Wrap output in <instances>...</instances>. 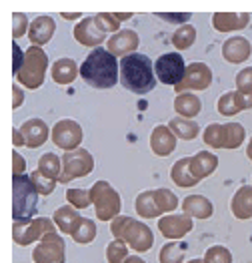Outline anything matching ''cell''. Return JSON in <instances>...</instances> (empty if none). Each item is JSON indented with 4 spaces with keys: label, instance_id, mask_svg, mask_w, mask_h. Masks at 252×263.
I'll return each mask as SVG.
<instances>
[{
    "label": "cell",
    "instance_id": "13",
    "mask_svg": "<svg viewBox=\"0 0 252 263\" xmlns=\"http://www.w3.org/2000/svg\"><path fill=\"white\" fill-rule=\"evenodd\" d=\"M32 261L34 263H64L66 261V245L60 235L48 233L42 239L34 251H32Z\"/></svg>",
    "mask_w": 252,
    "mask_h": 263
},
{
    "label": "cell",
    "instance_id": "47",
    "mask_svg": "<svg viewBox=\"0 0 252 263\" xmlns=\"http://www.w3.org/2000/svg\"><path fill=\"white\" fill-rule=\"evenodd\" d=\"M14 145H16V147L24 145V143H22V137H20V131H18V129H14Z\"/></svg>",
    "mask_w": 252,
    "mask_h": 263
},
{
    "label": "cell",
    "instance_id": "6",
    "mask_svg": "<svg viewBox=\"0 0 252 263\" xmlns=\"http://www.w3.org/2000/svg\"><path fill=\"white\" fill-rule=\"evenodd\" d=\"M48 68V57L42 50L40 46H28L24 52V65H22L20 72L16 74V81L22 87L30 88H40L44 83V74Z\"/></svg>",
    "mask_w": 252,
    "mask_h": 263
},
{
    "label": "cell",
    "instance_id": "5",
    "mask_svg": "<svg viewBox=\"0 0 252 263\" xmlns=\"http://www.w3.org/2000/svg\"><path fill=\"white\" fill-rule=\"evenodd\" d=\"M180 205L178 197L170 191V189H154V191H142L136 201H134V209L142 219H152V217H160L164 213L174 211Z\"/></svg>",
    "mask_w": 252,
    "mask_h": 263
},
{
    "label": "cell",
    "instance_id": "38",
    "mask_svg": "<svg viewBox=\"0 0 252 263\" xmlns=\"http://www.w3.org/2000/svg\"><path fill=\"white\" fill-rule=\"evenodd\" d=\"M66 201H68L74 209H86L88 205H92L90 189H68V191H66Z\"/></svg>",
    "mask_w": 252,
    "mask_h": 263
},
{
    "label": "cell",
    "instance_id": "41",
    "mask_svg": "<svg viewBox=\"0 0 252 263\" xmlns=\"http://www.w3.org/2000/svg\"><path fill=\"white\" fill-rule=\"evenodd\" d=\"M28 30H30V24H28L26 14L14 12V14H12V36H14V39H20L24 34H28Z\"/></svg>",
    "mask_w": 252,
    "mask_h": 263
},
{
    "label": "cell",
    "instance_id": "29",
    "mask_svg": "<svg viewBox=\"0 0 252 263\" xmlns=\"http://www.w3.org/2000/svg\"><path fill=\"white\" fill-rule=\"evenodd\" d=\"M170 177H172V181H174L178 187H182V189L194 187V185L198 183V179L192 175V171H190V157L178 159V161L172 165Z\"/></svg>",
    "mask_w": 252,
    "mask_h": 263
},
{
    "label": "cell",
    "instance_id": "39",
    "mask_svg": "<svg viewBox=\"0 0 252 263\" xmlns=\"http://www.w3.org/2000/svg\"><path fill=\"white\" fill-rule=\"evenodd\" d=\"M204 263H232V253L224 245H212L204 253Z\"/></svg>",
    "mask_w": 252,
    "mask_h": 263
},
{
    "label": "cell",
    "instance_id": "32",
    "mask_svg": "<svg viewBox=\"0 0 252 263\" xmlns=\"http://www.w3.org/2000/svg\"><path fill=\"white\" fill-rule=\"evenodd\" d=\"M38 171L50 181H58L62 175V161L54 153H44L38 161Z\"/></svg>",
    "mask_w": 252,
    "mask_h": 263
},
{
    "label": "cell",
    "instance_id": "49",
    "mask_svg": "<svg viewBox=\"0 0 252 263\" xmlns=\"http://www.w3.org/2000/svg\"><path fill=\"white\" fill-rule=\"evenodd\" d=\"M62 18H66V21H76V18H80V14H78V12H72V14H62Z\"/></svg>",
    "mask_w": 252,
    "mask_h": 263
},
{
    "label": "cell",
    "instance_id": "30",
    "mask_svg": "<svg viewBox=\"0 0 252 263\" xmlns=\"http://www.w3.org/2000/svg\"><path fill=\"white\" fill-rule=\"evenodd\" d=\"M52 221H54V225H56L62 233L72 235V231H74L76 223L80 221V215L76 213V209H74L72 205H64V207H58V209L54 211Z\"/></svg>",
    "mask_w": 252,
    "mask_h": 263
},
{
    "label": "cell",
    "instance_id": "26",
    "mask_svg": "<svg viewBox=\"0 0 252 263\" xmlns=\"http://www.w3.org/2000/svg\"><path fill=\"white\" fill-rule=\"evenodd\" d=\"M80 74V66L74 63V59H58L54 65H52V81L56 85H70L76 77Z\"/></svg>",
    "mask_w": 252,
    "mask_h": 263
},
{
    "label": "cell",
    "instance_id": "7",
    "mask_svg": "<svg viewBox=\"0 0 252 263\" xmlns=\"http://www.w3.org/2000/svg\"><path fill=\"white\" fill-rule=\"evenodd\" d=\"M90 197H92V205L96 211V219L112 221L120 215L122 199L108 181H96L90 187Z\"/></svg>",
    "mask_w": 252,
    "mask_h": 263
},
{
    "label": "cell",
    "instance_id": "15",
    "mask_svg": "<svg viewBox=\"0 0 252 263\" xmlns=\"http://www.w3.org/2000/svg\"><path fill=\"white\" fill-rule=\"evenodd\" d=\"M194 223H192V217L186 215V213H180V215H164L158 219V229L160 233L170 239V241H178L182 239L186 233L192 231Z\"/></svg>",
    "mask_w": 252,
    "mask_h": 263
},
{
    "label": "cell",
    "instance_id": "18",
    "mask_svg": "<svg viewBox=\"0 0 252 263\" xmlns=\"http://www.w3.org/2000/svg\"><path fill=\"white\" fill-rule=\"evenodd\" d=\"M72 34H74V39L82 44V46H98L100 43H104V36H106V32H102L98 28L94 16L82 18V21L74 26Z\"/></svg>",
    "mask_w": 252,
    "mask_h": 263
},
{
    "label": "cell",
    "instance_id": "34",
    "mask_svg": "<svg viewBox=\"0 0 252 263\" xmlns=\"http://www.w3.org/2000/svg\"><path fill=\"white\" fill-rule=\"evenodd\" d=\"M186 249H188L186 243L170 241L160 249L158 259H160V263H182L184 261V255H186Z\"/></svg>",
    "mask_w": 252,
    "mask_h": 263
},
{
    "label": "cell",
    "instance_id": "40",
    "mask_svg": "<svg viewBox=\"0 0 252 263\" xmlns=\"http://www.w3.org/2000/svg\"><path fill=\"white\" fill-rule=\"evenodd\" d=\"M30 179H32V183H34V187L38 189V193H40V195H50V193L54 191V185H56V181H50L48 177L42 175L38 169H36V171L30 175Z\"/></svg>",
    "mask_w": 252,
    "mask_h": 263
},
{
    "label": "cell",
    "instance_id": "8",
    "mask_svg": "<svg viewBox=\"0 0 252 263\" xmlns=\"http://www.w3.org/2000/svg\"><path fill=\"white\" fill-rule=\"evenodd\" d=\"M244 127L240 123H212L202 133V141L212 149H238L244 143Z\"/></svg>",
    "mask_w": 252,
    "mask_h": 263
},
{
    "label": "cell",
    "instance_id": "45",
    "mask_svg": "<svg viewBox=\"0 0 252 263\" xmlns=\"http://www.w3.org/2000/svg\"><path fill=\"white\" fill-rule=\"evenodd\" d=\"M12 50H14V65H12V72H14V77L20 72L22 65H24V52L20 50V46L14 43L12 44Z\"/></svg>",
    "mask_w": 252,
    "mask_h": 263
},
{
    "label": "cell",
    "instance_id": "25",
    "mask_svg": "<svg viewBox=\"0 0 252 263\" xmlns=\"http://www.w3.org/2000/svg\"><path fill=\"white\" fill-rule=\"evenodd\" d=\"M232 215L236 219H252V187L244 185L240 187L230 201Z\"/></svg>",
    "mask_w": 252,
    "mask_h": 263
},
{
    "label": "cell",
    "instance_id": "43",
    "mask_svg": "<svg viewBox=\"0 0 252 263\" xmlns=\"http://www.w3.org/2000/svg\"><path fill=\"white\" fill-rule=\"evenodd\" d=\"M158 18H162V21H166V22H172V24H178V26H184V22H188L190 21V12H180V14H162V12H158L156 14Z\"/></svg>",
    "mask_w": 252,
    "mask_h": 263
},
{
    "label": "cell",
    "instance_id": "31",
    "mask_svg": "<svg viewBox=\"0 0 252 263\" xmlns=\"http://www.w3.org/2000/svg\"><path fill=\"white\" fill-rule=\"evenodd\" d=\"M168 127L172 129V133L178 137V139H184V141H192V139H196L198 137V125L192 121V119H182V117H174L170 123H168Z\"/></svg>",
    "mask_w": 252,
    "mask_h": 263
},
{
    "label": "cell",
    "instance_id": "37",
    "mask_svg": "<svg viewBox=\"0 0 252 263\" xmlns=\"http://www.w3.org/2000/svg\"><path fill=\"white\" fill-rule=\"evenodd\" d=\"M130 255H128V245L120 239H114V241L108 243L106 247V259L108 263H124Z\"/></svg>",
    "mask_w": 252,
    "mask_h": 263
},
{
    "label": "cell",
    "instance_id": "24",
    "mask_svg": "<svg viewBox=\"0 0 252 263\" xmlns=\"http://www.w3.org/2000/svg\"><path fill=\"white\" fill-rule=\"evenodd\" d=\"M218 167V157L212 155L210 151H198L196 155L190 157V171L198 181L210 177Z\"/></svg>",
    "mask_w": 252,
    "mask_h": 263
},
{
    "label": "cell",
    "instance_id": "10",
    "mask_svg": "<svg viewBox=\"0 0 252 263\" xmlns=\"http://www.w3.org/2000/svg\"><path fill=\"white\" fill-rule=\"evenodd\" d=\"M92 169H94V157L86 149L70 151V153L62 155V175L58 181L60 183H70L74 179L90 175Z\"/></svg>",
    "mask_w": 252,
    "mask_h": 263
},
{
    "label": "cell",
    "instance_id": "46",
    "mask_svg": "<svg viewBox=\"0 0 252 263\" xmlns=\"http://www.w3.org/2000/svg\"><path fill=\"white\" fill-rule=\"evenodd\" d=\"M12 92H14V101H12V109H18L22 105V101H24V95H22V90L18 85H14L12 87Z\"/></svg>",
    "mask_w": 252,
    "mask_h": 263
},
{
    "label": "cell",
    "instance_id": "21",
    "mask_svg": "<svg viewBox=\"0 0 252 263\" xmlns=\"http://www.w3.org/2000/svg\"><path fill=\"white\" fill-rule=\"evenodd\" d=\"M176 139L178 137L172 133L170 127L158 125V127H154V131L150 135V149L158 157H166L176 149Z\"/></svg>",
    "mask_w": 252,
    "mask_h": 263
},
{
    "label": "cell",
    "instance_id": "12",
    "mask_svg": "<svg viewBox=\"0 0 252 263\" xmlns=\"http://www.w3.org/2000/svg\"><path fill=\"white\" fill-rule=\"evenodd\" d=\"M82 137V127L74 119H62L52 127V143L66 153L80 149Z\"/></svg>",
    "mask_w": 252,
    "mask_h": 263
},
{
    "label": "cell",
    "instance_id": "17",
    "mask_svg": "<svg viewBox=\"0 0 252 263\" xmlns=\"http://www.w3.org/2000/svg\"><path fill=\"white\" fill-rule=\"evenodd\" d=\"M138 44H140L138 34H136L134 30H130V28H124V30L112 34V36L108 39L106 46H108V52H112L114 57L124 59L128 54H134V50L138 48Z\"/></svg>",
    "mask_w": 252,
    "mask_h": 263
},
{
    "label": "cell",
    "instance_id": "16",
    "mask_svg": "<svg viewBox=\"0 0 252 263\" xmlns=\"http://www.w3.org/2000/svg\"><path fill=\"white\" fill-rule=\"evenodd\" d=\"M216 109L222 117H234L242 110L252 109V92L250 95H244L240 90H230L226 95H222L216 103Z\"/></svg>",
    "mask_w": 252,
    "mask_h": 263
},
{
    "label": "cell",
    "instance_id": "9",
    "mask_svg": "<svg viewBox=\"0 0 252 263\" xmlns=\"http://www.w3.org/2000/svg\"><path fill=\"white\" fill-rule=\"evenodd\" d=\"M54 221L40 217V219H30L24 223H16L12 225V239L16 245H30V243L38 241L40 243L48 233H54Z\"/></svg>",
    "mask_w": 252,
    "mask_h": 263
},
{
    "label": "cell",
    "instance_id": "2",
    "mask_svg": "<svg viewBox=\"0 0 252 263\" xmlns=\"http://www.w3.org/2000/svg\"><path fill=\"white\" fill-rule=\"evenodd\" d=\"M120 85L134 95H146L154 90L156 72L146 54L134 52L120 59Z\"/></svg>",
    "mask_w": 252,
    "mask_h": 263
},
{
    "label": "cell",
    "instance_id": "33",
    "mask_svg": "<svg viewBox=\"0 0 252 263\" xmlns=\"http://www.w3.org/2000/svg\"><path fill=\"white\" fill-rule=\"evenodd\" d=\"M128 18H132V14H118V12H100V14H96L94 16V21L98 24V28L102 30V32H120L118 28H120V22L122 21H128Z\"/></svg>",
    "mask_w": 252,
    "mask_h": 263
},
{
    "label": "cell",
    "instance_id": "50",
    "mask_svg": "<svg viewBox=\"0 0 252 263\" xmlns=\"http://www.w3.org/2000/svg\"><path fill=\"white\" fill-rule=\"evenodd\" d=\"M246 157L252 161V137H250V141H248V147H246Z\"/></svg>",
    "mask_w": 252,
    "mask_h": 263
},
{
    "label": "cell",
    "instance_id": "44",
    "mask_svg": "<svg viewBox=\"0 0 252 263\" xmlns=\"http://www.w3.org/2000/svg\"><path fill=\"white\" fill-rule=\"evenodd\" d=\"M24 171H26V161L22 159V155L18 151H14L12 153V173L14 175H26Z\"/></svg>",
    "mask_w": 252,
    "mask_h": 263
},
{
    "label": "cell",
    "instance_id": "42",
    "mask_svg": "<svg viewBox=\"0 0 252 263\" xmlns=\"http://www.w3.org/2000/svg\"><path fill=\"white\" fill-rule=\"evenodd\" d=\"M236 88L244 95H250L252 92V66L242 68L238 74H236Z\"/></svg>",
    "mask_w": 252,
    "mask_h": 263
},
{
    "label": "cell",
    "instance_id": "20",
    "mask_svg": "<svg viewBox=\"0 0 252 263\" xmlns=\"http://www.w3.org/2000/svg\"><path fill=\"white\" fill-rule=\"evenodd\" d=\"M250 54H252V44L244 36H232V39L224 41V44H222V57L230 65L244 63L246 59H250Z\"/></svg>",
    "mask_w": 252,
    "mask_h": 263
},
{
    "label": "cell",
    "instance_id": "3",
    "mask_svg": "<svg viewBox=\"0 0 252 263\" xmlns=\"http://www.w3.org/2000/svg\"><path fill=\"white\" fill-rule=\"evenodd\" d=\"M110 231L114 235V239H120L126 245H130L134 251L142 253L148 251L154 245V235L152 229L146 223L138 219H132L128 215H118L116 219L110 221Z\"/></svg>",
    "mask_w": 252,
    "mask_h": 263
},
{
    "label": "cell",
    "instance_id": "19",
    "mask_svg": "<svg viewBox=\"0 0 252 263\" xmlns=\"http://www.w3.org/2000/svg\"><path fill=\"white\" fill-rule=\"evenodd\" d=\"M20 137H22V143L28 147V149H38L46 143L48 139V125L42 121V119H30L22 125L20 129Z\"/></svg>",
    "mask_w": 252,
    "mask_h": 263
},
{
    "label": "cell",
    "instance_id": "51",
    "mask_svg": "<svg viewBox=\"0 0 252 263\" xmlns=\"http://www.w3.org/2000/svg\"><path fill=\"white\" fill-rule=\"evenodd\" d=\"M188 263H204V259H190Z\"/></svg>",
    "mask_w": 252,
    "mask_h": 263
},
{
    "label": "cell",
    "instance_id": "23",
    "mask_svg": "<svg viewBox=\"0 0 252 263\" xmlns=\"http://www.w3.org/2000/svg\"><path fill=\"white\" fill-rule=\"evenodd\" d=\"M250 14L248 12H216L212 16V24L218 32H232L248 26Z\"/></svg>",
    "mask_w": 252,
    "mask_h": 263
},
{
    "label": "cell",
    "instance_id": "28",
    "mask_svg": "<svg viewBox=\"0 0 252 263\" xmlns=\"http://www.w3.org/2000/svg\"><path fill=\"white\" fill-rule=\"evenodd\" d=\"M174 109L178 112V117H182V119H194L202 110V101L192 92H182V95H176Z\"/></svg>",
    "mask_w": 252,
    "mask_h": 263
},
{
    "label": "cell",
    "instance_id": "1",
    "mask_svg": "<svg viewBox=\"0 0 252 263\" xmlns=\"http://www.w3.org/2000/svg\"><path fill=\"white\" fill-rule=\"evenodd\" d=\"M82 81L92 88H112L118 83L120 66L108 48H94L80 65Z\"/></svg>",
    "mask_w": 252,
    "mask_h": 263
},
{
    "label": "cell",
    "instance_id": "36",
    "mask_svg": "<svg viewBox=\"0 0 252 263\" xmlns=\"http://www.w3.org/2000/svg\"><path fill=\"white\" fill-rule=\"evenodd\" d=\"M194 41H196V30H194V26H190V24L178 26V28L174 30V34H172V44H174L178 50L190 48V46L194 44Z\"/></svg>",
    "mask_w": 252,
    "mask_h": 263
},
{
    "label": "cell",
    "instance_id": "14",
    "mask_svg": "<svg viewBox=\"0 0 252 263\" xmlns=\"http://www.w3.org/2000/svg\"><path fill=\"white\" fill-rule=\"evenodd\" d=\"M212 83V70L208 65L204 63H192L186 66L184 79L174 87V90L178 95H182L184 90H204L210 87Z\"/></svg>",
    "mask_w": 252,
    "mask_h": 263
},
{
    "label": "cell",
    "instance_id": "35",
    "mask_svg": "<svg viewBox=\"0 0 252 263\" xmlns=\"http://www.w3.org/2000/svg\"><path fill=\"white\" fill-rule=\"evenodd\" d=\"M94 237H96V223L92 219L80 217V221L76 223V227L72 231V239L80 245H88L94 241Z\"/></svg>",
    "mask_w": 252,
    "mask_h": 263
},
{
    "label": "cell",
    "instance_id": "22",
    "mask_svg": "<svg viewBox=\"0 0 252 263\" xmlns=\"http://www.w3.org/2000/svg\"><path fill=\"white\" fill-rule=\"evenodd\" d=\"M54 30H56V24H54V18L52 16H36L34 21L30 22V30H28V39L32 46H40L46 43H50V39L54 36Z\"/></svg>",
    "mask_w": 252,
    "mask_h": 263
},
{
    "label": "cell",
    "instance_id": "27",
    "mask_svg": "<svg viewBox=\"0 0 252 263\" xmlns=\"http://www.w3.org/2000/svg\"><path fill=\"white\" fill-rule=\"evenodd\" d=\"M180 205H182V213H186L194 219H208L214 211L212 203L202 195H188Z\"/></svg>",
    "mask_w": 252,
    "mask_h": 263
},
{
    "label": "cell",
    "instance_id": "48",
    "mask_svg": "<svg viewBox=\"0 0 252 263\" xmlns=\"http://www.w3.org/2000/svg\"><path fill=\"white\" fill-rule=\"evenodd\" d=\"M124 263H146V261H144L142 257H138V255H130V257H128Z\"/></svg>",
    "mask_w": 252,
    "mask_h": 263
},
{
    "label": "cell",
    "instance_id": "4",
    "mask_svg": "<svg viewBox=\"0 0 252 263\" xmlns=\"http://www.w3.org/2000/svg\"><path fill=\"white\" fill-rule=\"evenodd\" d=\"M38 195L30 175L12 177V219L16 223L32 219L38 209Z\"/></svg>",
    "mask_w": 252,
    "mask_h": 263
},
{
    "label": "cell",
    "instance_id": "11",
    "mask_svg": "<svg viewBox=\"0 0 252 263\" xmlns=\"http://www.w3.org/2000/svg\"><path fill=\"white\" fill-rule=\"evenodd\" d=\"M154 72H156V79H158L160 83L176 87V85L184 79V72H186L184 59H182L178 52H166V54H162L160 59H156V63H154Z\"/></svg>",
    "mask_w": 252,
    "mask_h": 263
}]
</instances>
